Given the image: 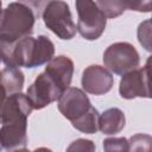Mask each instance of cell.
<instances>
[{
  "mask_svg": "<svg viewBox=\"0 0 152 152\" xmlns=\"http://www.w3.org/2000/svg\"><path fill=\"white\" fill-rule=\"evenodd\" d=\"M33 107L23 93H15L8 95L4 102L0 113V124H13L27 121L28 115L31 114Z\"/></svg>",
  "mask_w": 152,
  "mask_h": 152,
  "instance_id": "obj_10",
  "label": "cell"
},
{
  "mask_svg": "<svg viewBox=\"0 0 152 152\" xmlns=\"http://www.w3.org/2000/svg\"><path fill=\"white\" fill-rule=\"evenodd\" d=\"M43 21L58 38L69 40L76 34V25L65 1H49L43 10Z\"/></svg>",
  "mask_w": 152,
  "mask_h": 152,
  "instance_id": "obj_3",
  "label": "cell"
},
{
  "mask_svg": "<svg viewBox=\"0 0 152 152\" xmlns=\"http://www.w3.org/2000/svg\"><path fill=\"white\" fill-rule=\"evenodd\" d=\"M27 121L4 124L0 128V144L2 148L12 151L14 148H24L27 142Z\"/></svg>",
  "mask_w": 152,
  "mask_h": 152,
  "instance_id": "obj_12",
  "label": "cell"
},
{
  "mask_svg": "<svg viewBox=\"0 0 152 152\" xmlns=\"http://www.w3.org/2000/svg\"><path fill=\"white\" fill-rule=\"evenodd\" d=\"M55 53V45L46 36L25 37L14 44H0V58L6 66L36 68L48 63Z\"/></svg>",
  "mask_w": 152,
  "mask_h": 152,
  "instance_id": "obj_1",
  "label": "cell"
},
{
  "mask_svg": "<svg viewBox=\"0 0 152 152\" xmlns=\"http://www.w3.org/2000/svg\"><path fill=\"white\" fill-rule=\"evenodd\" d=\"M82 88L86 93L93 95H103L108 93L114 83V78L104 66L93 64L82 72Z\"/></svg>",
  "mask_w": 152,
  "mask_h": 152,
  "instance_id": "obj_9",
  "label": "cell"
},
{
  "mask_svg": "<svg viewBox=\"0 0 152 152\" xmlns=\"http://www.w3.org/2000/svg\"><path fill=\"white\" fill-rule=\"evenodd\" d=\"M57 101L59 112L71 122L84 115L91 107V103L86 93L76 87L66 88Z\"/></svg>",
  "mask_w": 152,
  "mask_h": 152,
  "instance_id": "obj_8",
  "label": "cell"
},
{
  "mask_svg": "<svg viewBox=\"0 0 152 152\" xmlns=\"http://www.w3.org/2000/svg\"><path fill=\"white\" fill-rule=\"evenodd\" d=\"M32 152H52V151L50 148H46V147H39V148H36Z\"/></svg>",
  "mask_w": 152,
  "mask_h": 152,
  "instance_id": "obj_23",
  "label": "cell"
},
{
  "mask_svg": "<svg viewBox=\"0 0 152 152\" xmlns=\"http://www.w3.org/2000/svg\"><path fill=\"white\" fill-rule=\"evenodd\" d=\"M0 82L8 95L21 93L24 87V74L19 68L5 66L0 70Z\"/></svg>",
  "mask_w": 152,
  "mask_h": 152,
  "instance_id": "obj_14",
  "label": "cell"
},
{
  "mask_svg": "<svg viewBox=\"0 0 152 152\" xmlns=\"http://www.w3.org/2000/svg\"><path fill=\"white\" fill-rule=\"evenodd\" d=\"M95 4L106 18L119 17L127 8V1H95Z\"/></svg>",
  "mask_w": 152,
  "mask_h": 152,
  "instance_id": "obj_17",
  "label": "cell"
},
{
  "mask_svg": "<svg viewBox=\"0 0 152 152\" xmlns=\"http://www.w3.org/2000/svg\"><path fill=\"white\" fill-rule=\"evenodd\" d=\"M57 84L58 87L64 91L66 88H69L72 75H74V62L63 55H59L57 57H52L45 66L44 70Z\"/></svg>",
  "mask_w": 152,
  "mask_h": 152,
  "instance_id": "obj_11",
  "label": "cell"
},
{
  "mask_svg": "<svg viewBox=\"0 0 152 152\" xmlns=\"http://www.w3.org/2000/svg\"><path fill=\"white\" fill-rule=\"evenodd\" d=\"M1 150H2V146H1V144H0V152H1Z\"/></svg>",
  "mask_w": 152,
  "mask_h": 152,
  "instance_id": "obj_26",
  "label": "cell"
},
{
  "mask_svg": "<svg viewBox=\"0 0 152 152\" xmlns=\"http://www.w3.org/2000/svg\"><path fill=\"white\" fill-rule=\"evenodd\" d=\"M103 63L108 71L116 75H125L138 68L140 56L132 44L118 42L109 45L103 52Z\"/></svg>",
  "mask_w": 152,
  "mask_h": 152,
  "instance_id": "obj_5",
  "label": "cell"
},
{
  "mask_svg": "<svg viewBox=\"0 0 152 152\" xmlns=\"http://www.w3.org/2000/svg\"><path fill=\"white\" fill-rule=\"evenodd\" d=\"M62 93L63 90L58 87V84L45 71H43L28 87L26 96L33 109H43L51 102L57 101Z\"/></svg>",
  "mask_w": 152,
  "mask_h": 152,
  "instance_id": "obj_6",
  "label": "cell"
},
{
  "mask_svg": "<svg viewBox=\"0 0 152 152\" xmlns=\"http://www.w3.org/2000/svg\"><path fill=\"white\" fill-rule=\"evenodd\" d=\"M1 6H2V4H1V1H0V17H1V13H2V8H1Z\"/></svg>",
  "mask_w": 152,
  "mask_h": 152,
  "instance_id": "obj_25",
  "label": "cell"
},
{
  "mask_svg": "<svg viewBox=\"0 0 152 152\" xmlns=\"http://www.w3.org/2000/svg\"><path fill=\"white\" fill-rule=\"evenodd\" d=\"M71 125L74 128L78 129L82 133H87V134L96 133L99 129V113H97L96 108H94L91 106L84 115H82L77 120L72 121Z\"/></svg>",
  "mask_w": 152,
  "mask_h": 152,
  "instance_id": "obj_15",
  "label": "cell"
},
{
  "mask_svg": "<svg viewBox=\"0 0 152 152\" xmlns=\"http://www.w3.org/2000/svg\"><path fill=\"white\" fill-rule=\"evenodd\" d=\"M126 124L125 114L119 108H108L99 115V129L103 134H115L124 129Z\"/></svg>",
  "mask_w": 152,
  "mask_h": 152,
  "instance_id": "obj_13",
  "label": "cell"
},
{
  "mask_svg": "<svg viewBox=\"0 0 152 152\" xmlns=\"http://www.w3.org/2000/svg\"><path fill=\"white\" fill-rule=\"evenodd\" d=\"M127 152H152V137L150 134L137 133L128 140Z\"/></svg>",
  "mask_w": 152,
  "mask_h": 152,
  "instance_id": "obj_16",
  "label": "cell"
},
{
  "mask_svg": "<svg viewBox=\"0 0 152 152\" xmlns=\"http://www.w3.org/2000/svg\"><path fill=\"white\" fill-rule=\"evenodd\" d=\"M76 10L78 14V21L76 30L87 40H95L103 33L107 18L99 10L95 1L78 0L76 1Z\"/></svg>",
  "mask_w": 152,
  "mask_h": 152,
  "instance_id": "obj_4",
  "label": "cell"
},
{
  "mask_svg": "<svg viewBox=\"0 0 152 152\" xmlns=\"http://www.w3.org/2000/svg\"><path fill=\"white\" fill-rule=\"evenodd\" d=\"M34 20V12L27 4H8L0 17V44L11 45L31 36Z\"/></svg>",
  "mask_w": 152,
  "mask_h": 152,
  "instance_id": "obj_2",
  "label": "cell"
},
{
  "mask_svg": "<svg viewBox=\"0 0 152 152\" xmlns=\"http://www.w3.org/2000/svg\"><path fill=\"white\" fill-rule=\"evenodd\" d=\"M13 152H31V151H28L27 148H25V147H24V148H18V150H14Z\"/></svg>",
  "mask_w": 152,
  "mask_h": 152,
  "instance_id": "obj_24",
  "label": "cell"
},
{
  "mask_svg": "<svg viewBox=\"0 0 152 152\" xmlns=\"http://www.w3.org/2000/svg\"><path fill=\"white\" fill-rule=\"evenodd\" d=\"M128 142L124 137L120 138H107L103 140L104 152H127Z\"/></svg>",
  "mask_w": 152,
  "mask_h": 152,
  "instance_id": "obj_18",
  "label": "cell"
},
{
  "mask_svg": "<svg viewBox=\"0 0 152 152\" xmlns=\"http://www.w3.org/2000/svg\"><path fill=\"white\" fill-rule=\"evenodd\" d=\"M6 97H7V93L5 91V89H4V87L0 82V113H1V108L4 106V102H5Z\"/></svg>",
  "mask_w": 152,
  "mask_h": 152,
  "instance_id": "obj_22",
  "label": "cell"
},
{
  "mask_svg": "<svg viewBox=\"0 0 152 152\" xmlns=\"http://www.w3.org/2000/svg\"><path fill=\"white\" fill-rule=\"evenodd\" d=\"M148 72L150 59L142 68H137L125 75H122L119 84V93L121 97L131 100L135 97H150L148 87Z\"/></svg>",
  "mask_w": 152,
  "mask_h": 152,
  "instance_id": "obj_7",
  "label": "cell"
},
{
  "mask_svg": "<svg viewBox=\"0 0 152 152\" xmlns=\"http://www.w3.org/2000/svg\"><path fill=\"white\" fill-rule=\"evenodd\" d=\"M151 1H146V2H132V1H127V8L132 10V11H139V12H150L151 11Z\"/></svg>",
  "mask_w": 152,
  "mask_h": 152,
  "instance_id": "obj_21",
  "label": "cell"
},
{
  "mask_svg": "<svg viewBox=\"0 0 152 152\" xmlns=\"http://www.w3.org/2000/svg\"><path fill=\"white\" fill-rule=\"evenodd\" d=\"M95 144L89 139H77L72 141L65 152H95Z\"/></svg>",
  "mask_w": 152,
  "mask_h": 152,
  "instance_id": "obj_20",
  "label": "cell"
},
{
  "mask_svg": "<svg viewBox=\"0 0 152 152\" xmlns=\"http://www.w3.org/2000/svg\"><path fill=\"white\" fill-rule=\"evenodd\" d=\"M138 39L139 43L147 50L151 51V20L146 19L138 27Z\"/></svg>",
  "mask_w": 152,
  "mask_h": 152,
  "instance_id": "obj_19",
  "label": "cell"
}]
</instances>
